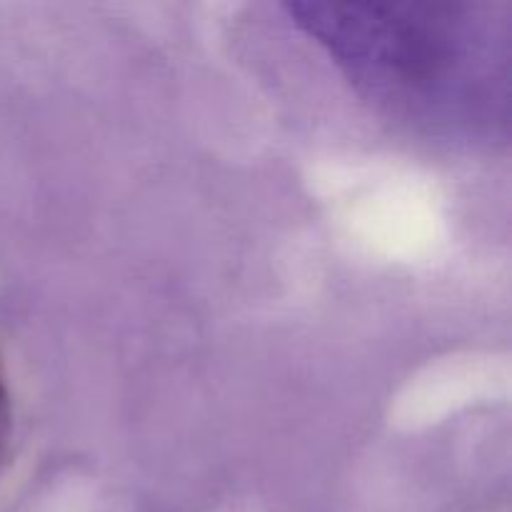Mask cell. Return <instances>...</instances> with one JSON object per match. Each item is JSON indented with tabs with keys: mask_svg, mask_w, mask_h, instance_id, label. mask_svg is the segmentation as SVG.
I'll return each mask as SVG.
<instances>
[{
	"mask_svg": "<svg viewBox=\"0 0 512 512\" xmlns=\"http://www.w3.org/2000/svg\"><path fill=\"white\" fill-rule=\"evenodd\" d=\"M295 25L385 103L440 113L490 78L488 25L463 8L293 3Z\"/></svg>",
	"mask_w": 512,
	"mask_h": 512,
	"instance_id": "6da1fadb",
	"label": "cell"
},
{
	"mask_svg": "<svg viewBox=\"0 0 512 512\" xmlns=\"http://www.w3.org/2000/svg\"><path fill=\"white\" fill-rule=\"evenodd\" d=\"M10 435H13V403H10V390L5 383V375L0 370V463L8 453Z\"/></svg>",
	"mask_w": 512,
	"mask_h": 512,
	"instance_id": "7a4b0ae2",
	"label": "cell"
}]
</instances>
